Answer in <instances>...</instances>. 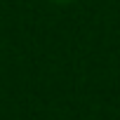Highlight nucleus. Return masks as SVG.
Masks as SVG:
<instances>
[{
    "label": "nucleus",
    "mask_w": 120,
    "mask_h": 120,
    "mask_svg": "<svg viewBox=\"0 0 120 120\" xmlns=\"http://www.w3.org/2000/svg\"><path fill=\"white\" fill-rule=\"evenodd\" d=\"M52 3H59V5H68V3H73V0H52Z\"/></svg>",
    "instance_id": "obj_1"
}]
</instances>
